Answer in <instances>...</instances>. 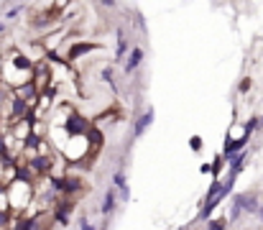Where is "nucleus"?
<instances>
[{"label":"nucleus","instance_id":"obj_17","mask_svg":"<svg viewBox=\"0 0 263 230\" xmlns=\"http://www.w3.org/2000/svg\"><path fill=\"white\" fill-rule=\"evenodd\" d=\"M256 212H258V217H261V223H263V205H258V210H256Z\"/></svg>","mask_w":263,"mask_h":230},{"label":"nucleus","instance_id":"obj_2","mask_svg":"<svg viewBox=\"0 0 263 230\" xmlns=\"http://www.w3.org/2000/svg\"><path fill=\"white\" fill-rule=\"evenodd\" d=\"M62 151L66 161H82L89 154V138L87 133H69L66 141L62 143Z\"/></svg>","mask_w":263,"mask_h":230},{"label":"nucleus","instance_id":"obj_14","mask_svg":"<svg viewBox=\"0 0 263 230\" xmlns=\"http://www.w3.org/2000/svg\"><path fill=\"white\" fill-rule=\"evenodd\" d=\"M79 230H95V228H92V223H89L87 217H79Z\"/></svg>","mask_w":263,"mask_h":230},{"label":"nucleus","instance_id":"obj_1","mask_svg":"<svg viewBox=\"0 0 263 230\" xmlns=\"http://www.w3.org/2000/svg\"><path fill=\"white\" fill-rule=\"evenodd\" d=\"M5 194H8V205H10V215L16 217H23L26 210L33 205V182L26 179V177H16L13 182L5 187Z\"/></svg>","mask_w":263,"mask_h":230},{"label":"nucleus","instance_id":"obj_7","mask_svg":"<svg viewBox=\"0 0 263 230\" xmlns=\"http://www.w3.org/2000/svg\"><path fill=\"white\" fill-rule=\"evenodd\" d=\"M112 184H115V189L120 192V197H123V200H128V197H131L128 179H125V171H123V169H118L115 174H112Z\"/></svg>","mask_w":263,"mask_h":230},{"label":"nucleus","instance_id":"obj_9","mask_svg":"<svg viewBox=\"0 0 263 230\" xmlns=\"http://www.w3.org/2000/svg\"><path fill=\"white\" fill-rule=\"evenodd\" d=\"M112 210H115V187L105 192V202H102V207H100L102 215H110Z\"/></svg>","mask_w":263,"mask_h":230},{"label":"nucleus","instance_id":"obj_8","mask_svg":"<svg viewBox=\"0 0 263 230\" xmlns=\"http://www.w3.org/2000/svg\"><path fill=\"white\" fill-rule=\"evenodd\" d=\"M151 123H153V110L148 108V110H146V113L141 115V118L135 120V128H133V136H135V138H138V136H143V133L148 131V125H151Z\"/></svg>","mask_w":263,"mask_h":230},{"label":"nucleus","instance_id":"obj_13","mask_svg":"<svg viewBox=\"0 0 263 230\" xmlns=\"http://www.w3.org/2000/svg\"><path fill=\"white\" fill-rule=\"evenodd\" d=\"M21 10H23V5H16V8H10L8 13H5V18H8V21H10V18H16V16L21 13Z\"/></svg>","mask_w":263,"mask_h":230},{"label":"nucleus","instance_id":"obj_15","mask_svg":"<svg viewBox=\"0 0 263 230\" xmlns=\"http://www.w3.org/2000/svg\"><path fill=\"white\" fill-rule=\"evenodd\" d=\"M97 5H105V8H118L115 0H97Z\"/></svg>","mask_w":263,"mask_h":230},{"label":"nucleus","instance_id":"obj_16","mask_svg":"<svg viewBox=\"0 0 263 230\" xmlns=\"http://www.w3.org/2000/svg\"><path fill=\"white\" fill-rule=\"evenodd\" d=\"M245 90H250V79H243V85H240V92H245Z\"/></svg>","mask_w":263,"mask_h":230},{"label":"nucleus","instance_id":"obj_11","mask_svg":"<svg viewBox=\"0 0 263 230\" xmlns=\"http://www.w3.org/2000/svg\"><path fill=\"white\" fill-rule=\"evenodd\" d=\"M243 166H245V154L233 156V171H230V177H238V171H243Z\"/></svg>","mask_w":263,"mask_h":230},{"label":"nucleus","instance_id":"obj_12","mask_svg":"<svg viewBox=\"0 0 263 230\" xmlns=\"http://www.w3.org/2000/svg\"><path fill=\"white\" fill-rule=\"evenodd\" d=\"M207 230H227V220L225 217H215V220L207 223Z\"/></svg>","mask_w":263,"mask_h":230},{"label":"nucleus","instance_id":"obj_18","mask_svg":"<svg viewBox=\"0 0 263 230\" xmlns=\"http://www.w3.org/2000/svg\"><path fill=\"white\" fill-rule=\"evenodd\" d=\"M3 31H5V23H3V21H0V33H3Z\"/></svg>","mask_w":263,"mask_h":230},{"label":"nucleus","instance_id":"obj_6","mask_svg":"<svg viewBox=\"0 0 263 230\" xmlns=\"http://www.w3.org/2000/svg\"><path fill=\"white\" fill-rule=\"evenodd\" d=\"M235 205H240V210H243V212H256L261 202L256 197V192H245V194H238V197H235Z\"/></svg>","mask_w":263,"mask_h":230},{"label":"nucleus","instance_id":"obj_10","mask_svg":"<svg viewBox=\"0 0 263 230\" xmlns=\"http://www.w3.org/2000/svg\"><path fill=\"white\" fill-rule=\"evenodd\" d=\"M128 54V39L123 36V31H118V46H115V62H123Z\"/></svg>","mask_w":263,"mask_h":230},{"label":"nucleus","instance_id":"obj_3","mask_svg":"<svg viewBox=\"0 0 263 230\" xmlns=\"http://www.w3.org/2000/svg\"><path fill=\"white\" fill-rule=\"evenodd\" d=\"M97 49H100L97 41H72L69 54H66V62H77L79 56H85L89 51H97Z\"/></svg>","mask_w":263,"mask_h":230},{"label":"nucleus","instance_id":"obj_5","mask_svg":"<svg viewBox=\"0 0 263 230\" xmlns=\"http://www.w3.org/2000/svg\"><path fill=\"white\" fill-rule=\"evenodd\" d=\"M143 56H146V51L141 49V46H133V49L128 51V59H125V64H123V69H125V74H133L135 69L141 67V62H143Z\"/></svg>","mask_w":263,"mask_h":230},{"label":"nucleus","instance_id":"obj_4","mask_svg":"<svg viewBox=\"0 0 263 230\" xmlns=\"http://www.w3.org/2000/svg\"><path fill=\"white\" fill-rule=\"evenodd\" d=\"M64 128H66V133H89V131H92V123H87L82 115H77V110H74Z\"/></svg>","mask_w":263,"mask_h":230}]
</instances>
